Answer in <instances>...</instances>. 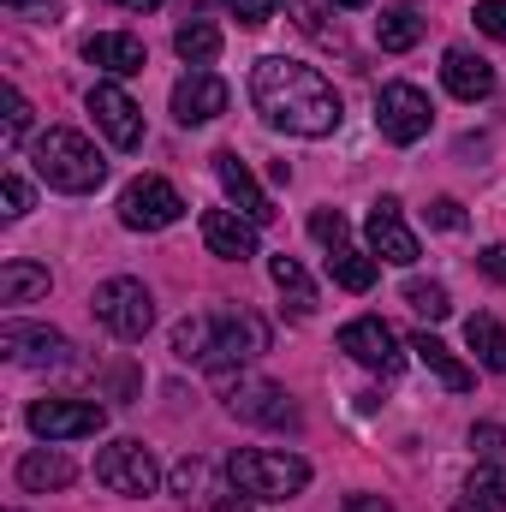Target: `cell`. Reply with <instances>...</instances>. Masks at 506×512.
<instances>
[{
	"label": "cell",
	"mask_w": 506,
	"mask_h": 512,
	"mask_svg": "<svg viewBox=\"0 0 506 512\" xmlns=\"http://www.w3.org/2000/svg\"><path fill=\"white\" fill-rule=\"evenodd\" d=\"M227 477L251 495V501H292L310 489V459L298 453H268V447H239L227 459Z\"/></svg>",
	"instance_id": "3"
},
{
	"label": "cell",
	"mask_w": 506,
	"mask_h": 512,
	"mask_svg": "<svg viewBox=\"0 0 506 512\" xmlns=\"http://www.w3.org/2000/svg\"><path fill=\"white\" fill-rule=\"evenodd\" d=\"M471 18H477V30H483V36L506 42V0H477V12H471Z\"/></svg>",
	"instance_id": "36"
},
{
	"label": "cell",
	"mask_w": 506,
	"mask_h": 512,
	"mask_svg": "<svg viewBox=\"0 0 506 512\" xmlns=\"http://www.w3.org/2000/svg\"><path fill=\"white\" fill-rule=\"evenodd\" d=\"M441 84H447L459 102H483V96L495 90V66H489L483 54H471V48H447V54H441Z\"/></svg>",
	"instance_id": "19"
},
{
	"label": "cell",
	"mask_w": 506,
	"mask_h": 512,
	"mask_svg": "<svg viewBox=\"0 0 506 512\" xmlns=\"http://www.w3.org/2000/svg\"><path fill=\"white\" fill-rule=\"evenodd\" d=\"M364 233H370V256L381 262H399V268H411L423 245H417V233L405 227V215H399V197H381L376 209H370V221H364Z\"/></svg>",
	"instance_id": "15"
},
{
	"label": "cell",
	"mask_w": 506,
	"mask_h": 512,
	"mask_svg": "<svg viewBox=\"0 0 506 512\" xmlns=\"http://www.w3.org/2000/svg\"><path fill=\"white\" fill-rule=\"evenodd\" d=\"M221 6H227L239 24H268V18L280 12V0H221Z\"/></svg>",
	"instance_id": "37"
},
{
	"label": "cell",
	"mask_w": 506,
	"mask_h": 512,
	"mask_svg": "<svg viewBox=\"0 0 506 512\" xmlns=\"http://www.w3.org/2000/svg\"><path fill=\"white\" fill-rule=\"evenodd\" d=\"M251 102L268 126L292 131V137H334L340 131V90L316 66L286 60V54H268L251 66Z\"/></svg>",
	"instance_id": "1"
},
{
	"label": "cell",
	"mask_w": 506,
	"mask_h": 512,
	"mask_svg": "<svg viewBox=\"0 0 506 512\" xmlns=\"http://www.w3.org/2000/svg\"><path fill=\"white\" fill-rule=\"evenodd\" d=\"M268 274H274L280 298L292 304V316H310V310H316V286H310V274H304L292 256H274V262H268Z\"/></svg>",
	"instance_id": "27"
},
{
	"label": "cell",
	"mask_w": 506,
	"mask_h": 512,
	"mask_svg": "<svg viewBox=\"0 0 506 512\" xmlns=\"http://www.w3.org/2000/svg\"><path fill=\"white\" fill-rule=\"evenodd\" d=\"M227 411L245 417V423H256V429H298L292 393L274 387V382H233L227 387Z\"/></svg>",
	"instance_id": "13"
},
{
	"label": "cell",
	"mask_w": 506,
	"mask_h": 512,
	"mask_svg": "<svg viewBox=\"0 0 506 512\" xmlns=\"http://www.w3.org/2000/svg\"><path fill=\"white\" fill-rule=\"evenodd\" d=\"M114 6H131V12H155L161 0H114Z\"/></svg>",
	"instance_id": "42"
},
{
	"label": "cell",
	"mask_w": 506,
	"mask_h": 512,
	"mask_svg": "<svg viewBox=\"0 0 506 512\" xmlns=\"http://www.w3.org/2000/svg\"><path fill=\"white\" fill-rule=\"evenodd\" d=\"M78 477V465L66 459V453H54V447H36V453H24L18 459V483L30 489V495H48V489H66Z\"/></svg>",
	"instance_id": "22"
},
{
	"label": "cell",
	"mask_w": 506,
	"mask_h": 512,
	"mask_svg": "<svg viewBox=\"0 0 506 512\" xmlns=\"http://www.w3.org/2000/svg\"><path fill=\"white\" fill-rule=\"evenodd\" d=\"M96 483L114 489V495H155L161 465H155V453L143 441H114V447L96 453Z\"/></svg>",
	"instance_id": "6"
},
{
	"label": "cell",
	"mask_w": 506,
	"mask_h": 512,
	"mask_svg": "<svg viewBox=\"0 0 506 512\" xmlns=\"http://www.w3.org/2000/svg\"><path fill=\"white\" fill-rule=\"evenodd\" d=\"M477 262H483V274H489V280H501V286H506V245H489Z\"/></svg>",
	"instance_id": "40"
},
{
	"label": "cell",
	"mask_w": 506,
	"mask_h": 512,
	"mask_svg": "<svg viewBox=\"0 0 506 512\" xmlns=\"http://www.w3.org/2000/svg\"><path fill=\"white\" fill-rule=\"evenodd\" d=\"M376 256L370 251H352V245H340V251H328V274H334V286H346V292H370L376 286Z\"/></svg>",
	"instance_id": "26"
},
{
	"label": "cell",
	"mask_w": 506,
	"mask_h": 512,
	"mask_svg": "<svg viewBox=\"0 0 506 512\" xmlns=\"http://www.w3.org/2000/svg\"><path fill=\"white\" fill-rule=\"evenodd\" d=\"M173 495L197 512H251V501H239L245 489L233 477H215L203 459H179L173 465Z\"/></svg>",
	"instance_id": "10"
},
{
	"label": "cell",
	"mask_w": 506,
	"mask_h": 512,
	"mask_svg": "<svg viewBox=\"0 0 506 512\" xmlns=\"http://www.w3.org/2000/svg\"><path fill=\"white\" fill-rule=\"evenodd\" d=\"M203 245L221 262H245V256H256V221H245L239 209H209L203 215Z\"/></svg>",
	"instance_id": "18"
},
{
	"label": "cell",
	"mask_w": 506,
	"mask_h": 512,
	"mask_svg": "<svg viewBox=\"0 0 506 512\" xmlns=\"http://www.w3.org/2000/svg\"><path fill=\"white\" fill-rule=\"evenodd\" d=\"M506 507V477L495 465H477V477L465 483V495L453 501V512H501Z\"/></svg>",
	"instance_id": "28"
},
{
	"label": "cell",
	"mask_w": 506,
	"mask_h": 512,
	"mask_svg": "<svg viewBox=\"0 0 506 512\" xmlns=\"http://www.w3.org/2000/svg\"><path fill=\"white\" fill-rule=\"evenodd\" d=\"M0 352L24 370H60L72 358V340L42 322H0Z\"/></svg>",
	"instance_id": "11"
},
{
	"label": "cell",
	"mask_w": 506,
	"mask_h": 512,
	"mask_svg": "<svg viewBox=\"0 0 506 512\" xmlns=\"http://www.w3.org/2000/svg\"><path fill=\"white\" fill-rule=\"evenodd\" d=\"M376 42L387 54H405V48H417L423 42V18L411 12V6H393V12H381L376 18Z\"/></svg>",
	"instance_id": "29"
},
{
	"label": "cell",
	"mask_w": 506,
	"mask_h": 512,
	"mask_svg": "<svg viewBox=\"0 0 506 512\" xmlns=\"http://www.w3.org/2000/svg\"><path fill=\"white\" fill-rule=\"evenodd\" d=\"M90 310H96V322H102L114 340H143V334L155 328V298H149V286L131 280V274L102 280L96 298H90Z\"/></svg>",
	"instance_id": "5"
},
{
	"label": "cell",
	"mask_w": 506,
	"mask_h": 512,
	"mask_svg": "<svg viewBox=\"0 0 506 512\" xmlns=\"http://www.w3.org/2000/svg\"><path fill=\"white\" fill-rule=\"evenodd\" d=\"M328 6H352V12H358V6H370V0H328Z\"/></svg>",
	"instance_id": "43"
},
{
	"label": "cell",
	"mask_w": 506,
	"mask_h": 512,
	"mask_svg": "<svg viewBox=\"0 0 506 512\" xmlns=\"http://www.w3.org/2000/svg\"><path fill=\"white\" fill-rule=\"evenodd\" d=\"M262 352H268V322L256 310H215L209 316V352H203V364L215 376H233L239 364H251Z\"/></svg>",
	"instance_id": "4"
},
{
	"label": "cell",
	"mask_w": 506,
	"mask_h": 512,
	"mask_svg": "<svg viewBox=\"0 0 506 512\" xmlns=\"http://www.w3.org/2000/svg\"><path fill=\"white\" fill-rule=\"evenodd\" d=\"M84 60H90V66H102L108 78H131V72H143V66H149V48H143L137 36H126V30H102V36H90V42H84Z\"/></svg>",
	"instance_id": "20"
},
{
	"label": "cell",
	"mask_w": 506,
	"mask_h": 512,
	"mask_svg": "<svg viewBox=\"0 0 506 512\" xmlns=\"http://www.w3.org/2000/svg\"><path fill=\"white\" fill-rule=\"evenodd\" d=\"M173 48H179V60L197 72V66H215L221 60V30L209 24V18H185L179 30H173Z\"/></svg>",
	"instance_id": "23"
},
{
	"label": "cell",
	"mask_w": 506,
	"mask_h": 512,
	"mask_svg": "<svg viewBox=\"0 0 506 512\" xmlns=\"http://www.w3.org/2000/svg\"><path fill=\"white\" fill-rule=\"evenodd\" d=\"M501 423H471V453H477V465H495L501 459Z\"/></svg>",
	"instance_id": "34"
},
{
	"label": "cell",
	"mask_w": 506,
	"mask_h": 512,
	"mask_svg": "<svg viewBox=\"0 0 506 512\" xmlns=\"http://www.w3.org/2000/svg\"><path fill=\"white\" fill-rule=\"evenodd\" d=\"M215 179H221L227 203H233L245 221H256V227H268V221H274V203H268V191L251 179V167H245L233 149H221V155H215Z\"/></svg>",
	"instance_id": "17"
},
{
	"label": "cell",
	"mask_w": 506,
	"mask_h": 512,
	"mask_svg": "<svg viewBox=\"0 0 506 512\" xmlns=\"http://www.w3.org/2000/svg\"><path fill=\"white\" fill-rule=\"evenodd\" d=\"M0 203H6V209H0L6 221H18V215H30V185H24L18 173H6V179H0Z\"/></svg>",
	"instance_id": "35"
},
{
	"label": "cell",
	"mask_w": 506,
	"mask_h": 512,
	"mask_svg": "<svg viewBox=\"0 0 506 512\" xmlns=\"http://www.w3.org/2000/svg\"><path fill=\"white\" fill-rule=\"evenodd\" d=\"M30 167H36V179L48 185V191H66V197H84V191H96L102 179H108V161H102V149L84 137V131L72 126H48L36 143H30Z\"/></svg>",
	"instance_id": "2"
},
{
	"label": "cell",
	"mask_w": 506,
	"mask_h": 512,
	"mask_svg": "<svg viewBox=\"0 0 506 512\" xmlns=\"http://www.w3.org/2000/svg\"><path fill=\"white\" fill-rule=\"evenodd\" d=\"M90 114H96V126L108 131L114 149H137L143 143V108L131 102L120 84H96L90 90Z\"/></svg>",
	"instance_id": "16"
},
{
	"label": "cell",
	"mask_w": 506,
	"mask_h": 512,
	"mask_svg": "<svg viewBox=\"0 0 506 512\" xmlns=\"http://www.w3.org/2000/svg\"><path fill=\"white\" fill-rule=\"evenodd\" d=\"M429 227H441V233H459V227H465V209H459L453 197H435V203H429Z\"/></svg>",
	"instance_id": "38"
},
{
	"label": "cell",
	"mask_w": 506,
	"mask_h": 512,
	"mask_svg": "<svg viewBox=\"0 0 506 512\" xmlns=\"http://www.w3.org/2000/svg\"><path fill=\"white\" fill-rule=\"evenodd\" d=\"M48 268L42 262H24V256H12L6 268H0V304H30V298H48Z\"/></svg>",
	"instance_id": "24"
},
{
	"label": "cell",
	"mask_w": 506,
	"mask_h": 512,
	"mask_svg": "<svg viewBox=\"0 0 506 512\" xmlns=\"http://www.w3.org/2000/svg\"><path fill=\"white\" fill-rule=\"evenodd\" d=\"M179 215H185V197H179L167 179H155V173L131 179L126 197H120V221H126L131 233H161V227H173Z\"/></svg>",
	"instance_id": "8"
},
{
	"label": "cell",
	"mask_w": 506,
	"mask_h": 512,
	"mask_svg": "<svg viewBox=\"0 0 506 512\" xmlns=\"http://www.w3.org/2000/svg\"><path fill=\"white\" fill-rule=\"evenodd\" d=\"M310 233H316V245H328V251H340L352 227H346V215H340V209H316V215H310Z\"/></svg>",
	"instance_id": "33"
},
{
	"label": "cell",
	"mask_w": 506,
	"mask_h": 512,
	"mask_svg": "<svg viewBox=\"0 0 506 512\" xmlns=\"http://www.w3.org/2000/svg\"><path fill=\"white\" fill-rule=\"evenodd\" d=\"M0 108H6V131H0V137H6V149H18V143H24V131H30V102L6 84V90H0Z\"/></svg>",
	"instance_id": "32"
},
{
	"label": "cell",
	"mask_w": 506,
	"mask_h": 512,
	"mask_svg": "<svg viewBox=\"0 0 506 512\" xmlns=\"http://www.w3.org/2000/svg\"><path fill=\"white\" fill-rule=\"evenodd\" d=\"M173 352H179L185 364H191V358L203 364V352H209V316H185V322L173 328Z\"/></svg>",
	"instance_id": "31"
},
{
	"label": "cell",
	"mask_w": 506,
	"mask_h": 512,
	"mask_svg": "<svg viewBox=\"0 0 506 512\" xmlns=\"http://www.w3.org/2000/svg\"><path fill=\"white\" fill-rule=\"evenodd\" d=\"M405 346L417 352V364H423V370H429L435 382L447 387V393H471V382H477V376H471V364H459V358H453V352H447V346H441L435 334H411Z\"/></svg>",
	"instance_id": "21"
},
{
	"label": "cell",
	"mask_w": 506,
	"mask_h": 512,
	"mask_svg": "<svg viewBox=\"0 0 506 512\" xmlns=\"http://www.w3.org/2000/svg\"><path fill=\"white\" fill-rule=\"evenodd\" d=\"M227 102H233V90H227V78H215L209 66H197V72H185V78L173 84V120H179V126H209V120L227 114Z\"/></svg>",
	"instance_id": "14"
},
{
	"label": "cell",
	"mask_w": 506,
	"mask_h": 512,
	"mask_svg": "<svg viewBox=\"0 0 506 512\" xmlns=\"http://www.w3.org/2000/svg\"><path fill=\"white\" fill-rule=\"evenodd\" d=\"M376 126L387 143H417V137H429V126H435V108H429V96L417 84H381Z\"/></svg>",
	"instance_id": "9"
},
{
	"label": "cell",
	"mask_w": 506,
	"mask_h": 512,
	"mask_svg": "<svg viewBox=\"0 0 506 512\" xmlns=\"http://www.w3.org/2000/svg\"><path fill=\"white\" fill-rule=\"evenodd\" d=\"M24 417H30V429L42 441H84V435L108 429V411L96 399H36Z\"/></svg>",
	"instance_id": "7"
},
{
	"label": "cell",
	"mask_w": 506,
	"mask_h": 512,
	"mask_svg": "<svg viewBox=\"0 0 506 512\" xmlns=\"http://www.w3.org/2000/svg\"><path fill=\"white\" fill-rule=\"evenodd\" d=\"M6 12H18V18H60V0H6Z\"/></svg>",
	"instance_id": "39"
},
{
	"label": "cell",
	"mask_w": 506,
	"mask_h": 512,
	"mask_svg": "<svg viewBox=\"0 0 506 512\" xmlns=\"http://www.w3.org/2000/svg\"><path fill=\"white\" fill-rule=\"evenodd\" d=\"M340 352H346L352 364L376 370V376H399V364H405L399 334H393L381 316H358V322H346V328H340Z\"/></svg>",
	"instance_id": "12"
},
{
	"label": "cell",
	"mask_w": 506,
	"mask_h": 512,
	"mask_svg": "<svg viewBox=\"0 0 506 512\" xmlns=\"http://www.w3.org/2000/svg\"><path fill=\"white\" fill-rule=\"evenodd\" d=\"M465 346L477 352L483 370L506 376V328L495 322V316H471V322H465Z\"/></svg>",
	"instance_id": "25"
},
{
	"label": "cell",
	"mask_w": 506,
	"mask_h": 512,
	"mask_svg": "<svg viewBox=\"0 0 506 512\" xmlns=\"http://www.w3.org/2000/svg\"><path fill=\"white\" fill-rule=\"evenodd\" d=\"M340 512H393V507H387L381 495H352V501H346Z\"/></svg>",
	"instance_id": "41"
},
{
	"label": "cell",
	"mask_w": 506,
	"mask_h": 512,
	"mask_svg": "<svg viewBox=\"0 0 506 512\" xmlns=\"http://www.w3.org/2000/svg\"><path fill=\"white\" fill-rule=\"evenodd\" d=\"M405 304H411L417 316H429V322H447V316H453V298H447V286H435V280H405Z\"/></svg>",
	"instance_id": "30"
}]
</instances>
